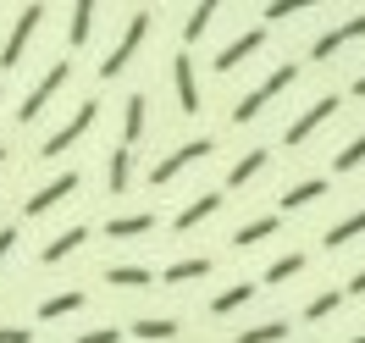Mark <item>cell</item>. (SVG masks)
Instances as JSON below:
<instances>
[{
  "label": "cell",
  "mask_w": 365,
  "mask_h": 343,
  "mask_svg": "<svg viewBox=\"0 0 365 343\" xmlns=\"http://www.w3.org/2000/svg\"><path fill=\"white\" fill-rule=\"evenodd\" d=\"M294 72H299L294 61H282V67H277L272 78H260V83H255V89L244 94V100H238V106H232V122H255V116L266 111V106H272L277 94H282V89H288V83H294Z\"/></svg>",
  "instance_id": "1"
},
{
  "label": "cell",
  "mask_w": 365,
  "mask_h": 343,
  "mask_svg": "<svg viewBox=\"0 0 365 343\" xmlns=\"http://www.w3.org/2000/svg\"><path fill=\"white\" fill-rule=\"evenodd\" d=\"M144 34H150V11H133V17H128V28H122V39L111 45V56L100 61V78H116V72L128 67V61H133V50L144 45Z\"/></svg>",
  "instance_id": "2"
},
{
  "label": "cell",
  "mask_w": 365,
  "mask_h": 343,
  "mask_svg": "<svg viewBox=\"0 0 365 343\" xmlns=\"http://www.w3.org/2000/svg\"><path fill=\"white\" fill-rule=\"evenodd\" d=\"M94 116H100V100H83V106L72 111V122H61V128H56V133L45 138V150H39V155H67L72 144H78V138H83V133L94 128Z\"/></svg>",
  "instance_id": "3"
},
{
  "label": "cell",
  "mask_w": 365,
  "mask_h": 343,
  "mask_svg": "<svg viewBox=\"0 0 365 343\" xmlns=\"http://www.w3.org/2000/svg\"><path fill=\"white\" fill-rule=\"evenodd\" d=\"M39 17H45V6H23V11H17V23H11L6 45H0V67H17V61H23V50H28V39H34Z\"/></svg>",
  "instance_id": "4"
},
{
  "label": "cell",
  "mask_w": 365,
  "mask_h": 343,
  "mask_svg": "<svg viewBox=\"0 0 365 343\" xmlns=\"http://www.w3.org/2000/svg\"><path fill=\"white\" fill-rule=\"evenodd\" d=\"M67 78H72V67H67V61H56V67H50L45 78L34 83V89H28V100H23V106H17V122H34V116H39V111H45V106H50V94L61 89Z\"/></svg>",
  "instance_id": "5"
},
{
  "label": "cell",
  "mask_w": 365,
  "mask_h": 343,
  "mask_svg": "<svg viewBox=\"0 0 365 343\" xmlns=\"http://www.w3.org/2000/svg\"><path fill=\"white\" fill-rule=\"evenodd\" d=\"M210 150H216L210 138H194V144H178L172 155H160V160H155V172H150V183H172V178H178L182 166H188V160H205Z\"/></svg>",
  "instance_id": "6"
},
{
  "label": "cell",
  "mask_w": 365,
  "mask_h": 343,
  "mask_svg": "<svg viewBox=\"0 0 365 343\" xmlns=\"http://www.w3.org/2000/svg\"><path fill=\"white\" fill-rule=\"evenodd\" d=\"M78 183H83V178H78V172H61V178H50V183L39 188V194H28V205H23V216H45L50 205H61V200H67V194H78Z\"/></svg>",
  "instance_id": "7"
},
{
  "label": "cell",
  "mask_w": 365,
  "mask_h": 343,
  "mask_svg": "<svg viewBox=\"0 0 365 343\" xmlns=\"http://www.w3.org/2000/svg\"><path fill=\"white\" fill-rule=\"evenodd\" d=\"M349 39H365V11H360V17H349V23H338L332 34H321L316 45H310V61H327V56H338Z\"/></svg>",
  "instance_id": "8"
},
{
  "label": "cell",
  "mask_w": 365,
  "mask_h": 343,
  "mask_svg": "<svg viewBox=\"0 0 365 343\" xmlns=\"http://www.w3.org/2000/svg\"><path fill=\"white\" fill-rule=\"evenodd\" d=\"M172 89H178V111L182 116L200 111V78H194V61H188V56L172 61Z\"/></svg>",
  "instance_id": "9"
},
{
  "label": "cell",
  "mask_w": 365,
  "mask_h": 343,
  "mask_svg": "<svg viewBox=\"0 0 365 343\" xmlns=\"http://www.w3.org/2000/svg\"><path fill=\"white\" fill-rule=\"evenodd\" d=\"M332 111H338V94H321V100L310 106V111H299L294 122H288V144H304V138L316 133V128H321V122H327Z\"/></svg>",
  "instance_id": "10"
},
{
  "label": "cell",
  "mask_w": 365,
  "mask_h": 343,
  "mask_svg": "<svg viewBox=\"0 0 365 343\" xmlns=\"http://www.w3.org/2000/svg\"><path fill=\"white\" fill-rule=\"evenodd\" d=\"M222 200H227L222 188H210V194H200V200H188V205L172 216V227H178V232H194V227H200V222L210 216V210H222Z\"/></svg>",
  "instance_id": "11"
},
{
  "label": "cell",
  "mask_w": 365,
  "mask_h": 343,
  "mask_svg": "<svg viewBox=\"0 0 365 343\" xmlns=\"http://www.w3.org/2000/svg\"><path fill=\"white\" fill-rule=\"evenodd\" d=\"M260 45H266V28H250V34H238L227 50H216V72H232L238 61H250Z\"/></svg>",
  "instance_id": "12"
},
{
  "label": "cell",
  "mask_w": 365,
  "mask_h": 343,
  "mask_svg": "<svg viewBox=\"0 0 365 343\" xmlns=\"http://www.w3.org/2000/svg\"><path fill=\"white\" fill-rule=\"evenodd\" d=\"M277 216H255V222H244V227L232 232V250H255V244H266V238H277Z\"/></svg>",
  "instance_id": "13"
},
{
  "label": "cell",
  "mask_w": 365,
  "mask_h": 343,
  "mask_svg": "<svg viewBox=\"0 0 365 343\" xmlns=\"http://www.w3.org/2000/svg\"><path fill=\"white\" fill-rule=\"evenodd\" d=\"M83 244H89V227H67V232H56V238L45 244V255H39V260H45V266H56V260H67V255L83 250Z\"/></svg>",
  "instance_id": "14"
},
{
  "label": "cell",
  "mask_w": 365,
  "mask_h": 343,
  "mask_svg": "<svg viewBox=\"0 0 365 343\" xmlns=\"http://www.w3.org/2000/svg\"><path fill=\"white\" fill-rule=\"evenodd\" d=\"M144 106H150L144 94H128V100H122V144H128V150H133L138 133H144Z\"/></svg>",
  "instance_id": "15"
},
{
  "label": "cell",
  "mask_w": 365,
  "mask_h": 343,
  "mask_svg": "<svg viewBox=\"0 0 365 343\" xmlns=\"http://www.w3.org/2000/svg\"><path fill=\"white\" fill-rule=\"evenodd\" d=\"M150 227H155V216H150V210H133V216H111V222H106V238H144Z\"/></svg>",
  "instance_id": "16"
},
{
  "label": "cell",
  "mask_w": 365,
  "mask_h": 343,
  "mask_svg": "<svg viewBox=\"0 0 365 343\" xmlns=\"http://www.w3.org/2000/svg\"><path fill=\"white\" fill-rule=\"evenodd\" d=\"M106 183H111V194H128V183H133V150H128V144H122V150H111Z\"/></svg>",
  "instance_id": "17"
},
{
  "label": "cell",
  "mask_w": 365,
  "mask_h": 343,
  "mask_svg": "<svg viewBox=\"0 0 365 343\" xmlns=\"http://www.w3.org/2000/svg\"><path fill=\"white\" fill-rule=\"evenodd\" d=\"M255 299V282H232V288H222V294L210 299V316H232V310H244Z\"/></svg>",
  "instance_id": "18"
},
{
  "label": "cell",
  "mask_w": 365,
  "mask_h": 343,
  "mask_svg": "<svg viewBox=\"0 0 365 343\" xmlns=\"http://www.w3.org/2000/svg\"><path fill=\"white\" fill-rule=\"evenodd\" d=\"M321 194H327V178H304V183H294L282 194V210H304V205H316Z\"/></svg>",
  "instance_id": "19"
},
{
  "label": "cell",
  "mask_w": 365,
  "mask_h": 343,
  "mask_svg": "<svg viewBox=\"0 0 365 343\" xmlns=\"http://www.w3.org/2000/svg\"><path fill=\"white\" fill-rule=\"evenodd\" d=\"M360 232H365V210H354V216H343L338 227H327V238H321V244H327V250H343V244H354Z\"/></svg>",
  "instance_id": "20"
},
{
  "label": "cell",
  "mask_w": 365,
  "mask_h": 343,
  "mask_svg": "<svg viewBox=\"0 0 365 343\" xmlns=\"http://www.w3.org/2000/svg\"><path fill=\"white\" fill-rule=\"evenodd\" d=\"M182 327L178 321H166V316H144V321H133V338H144V343H166V338H178Z\"/></svg>",
  "instance_id": "21"
},
{
  "label": "cell",
  "mask_w": 365,
  "mask_h": 343,
  "mask_svg": "<svg viewBox=\"0 0 365 343\" xmlns=\"http://www.w3.org/2000/svg\"><path fill=\"white\" fill-rule=\"evenodd\" d=\"M72 310H83V288H72V294L45 299V304H39V321H61V316H72Z\"/></svg>",
  "instance_id": "22"
},
{
  "label": "cell",
  "mask_w": 365,
  "mask_h": 343,
  "mask_svg": "<svg viewBox=\"0 0 365 343\" xmlns=\"http://www.w3.org/2000/svg\"><path fill=\"white\" fill-rule=\"evenodd\" d=\"M106 282L111 288H150L155 277L144 272V266H106Z\"/></svg>",
  "instance_id": "23"
},
{
  "label": "cell",
  "mask_w": 365,
  "mask_h": 343,
  "mask_svg": "<svg viewBox=\"0 0 365 343\" xmlns=\"http://www.w3.org/2000/svg\"><path fill=\"white\" fill-rule=\"evenodd\" d=\"M260 166H266V150H250V155H244V160H238V166L227 172V183H222V188H227V194H232V188H244L255 172H260Z\"/></svg>",
  "instance_id": "24"
},
{
  "label": "cell",
  "mask_w": 365,
  "mask_h": 343,
  "mask_svg": "<svg viewBox=\"0 0 365 343\" xmlns=\"http://www.w3.org/2000/svg\"><path fill=\"white\" fill-rule=\"evenodd\" d=\"M205 272H210L205 255H188V260H172V266H166V282H194V277H205Z\"/></svg>",
  "instance_id": "25"
},
{
  "label": "cell",
  "mask_w": 365,
  "mask_h": 343,
  "mask_svg": "<svg viewBox=\"0 0 365 343\" xmlns=\"http://www.w3.org/2000/svg\"><path fill=\"white\" fill-rule=\"evenodd\" d=\"M288 338V321H260V327H244L238 343H282Z\"/></svg>",
  "instance_id": "26"
},
{
  "label": "cell",
  "mask_w": 365,
  "mask_h": 343,
  "mask_svg": "<svg viewBox=\"0 0 365 343\" xmlns=\"http://www.w3.org/2000/svg\"><path fill=\"white\" fill-rule=\"evenodd\" d=\"M210 17H216V0H200V6L188 11V23H182V39L194 45V39H200V34H205V28H210Z\"/></svg>",
  "instance_id": "27"
},
{
  "label": "cell",
  "mask_w": 365,
  "mask_h": 343,
  "mask_svg": "<svg viewBox=\"0 0 365 343\" xmlns=\"http://www.w3.org/2000/svg\"><path fill=\"white\" fill-rule=\"evenodd\" d=\"M89 28H94V0H78V6H72L67 39H72V45H83V39H89Z\"/></svg>",
  "instance_id": "28"
},
{
  "label": "cell",
  "mask_w": 365,
  "mask_h": 343,
  "mask_svg": "<svg viewBox=\"0 0 365 343\" xmlns=\"http://www.w3.org/2000/svg\"><path fill=\"white\" fill-rule=\"evenodd\" d=\"M332 166H338V172H354V166H365V133L349 138V144L338 150V160H332Z\"/></svg>",
  "instance_id": "29"
},
{
  "label": "cell",
  "mask_w": 365,
  "mask_h": 343,
  "mask_svg": "<svg viewBox=\"0 0 365 343\" xmlns=\"http://www.w3.org/2000/svg\"><path fill=\"white\" fill-rule=\"evenodd\" d=\"M299 266H304V255H282L277 266H266V277H260V282H288V277H294Z\"/></svg>",
  "instance_id": "30"
},
{
  "label": "cell",
  "mask_w": 365,
  "mask_h": 343,
  "mask_svg": "<svg viewBox=\"0 0 365 343\" xmlns=\"http://www.w3.org/2000/svg\"><path fill=\"white\" fill-rule=\"evenodd\" d=\"M299 11H304V0H272L260 17H266V23H282V17H299Z\"/></svg>",
  "instance_id": "31"
},
{
  "label": "cell",
  "mask_w": 365,
  "mask_h": 343,
  "mask_svg": "<svg viewBox=\"0 0 365 343\" xmlns=\"http://www.w3.org/2000/svg\"><path fill=\"white\" fill-rule=\"evenodd\" d=\"M332 310H338V294H332V288H327V294H316V299H310V304H304V316H310V321L332 316Z\"/></svg>",
  "instance_id": "32"
},
{
  "label": "cell",
  "mask_w": 365,
  "mask_h": 343,
  "mask_svg": "<svg viewBox=\"0 0 365 343\" xmlns=\"http://www.w3.org/2000/svg\"><path fill=\"white\" fill-rule=\"evenodd\" d=\"M116 338H122L116 327H94V332H83V338H78V343H116Z\"/></svg>",
  "instance_id": "33"
},
{
  "label": "cell",
  "mask_w": 365,
  "mask_h": 343,
  "mask_svg": "<svg viewBox=\"0 0 365 343\" xmlns=\"http://www.w3.org/2000/svg\"><path fill=\"white\" fill-rule=\"evenodd\" d=\"M0 343H34V332L28 327H0Z\"/></svg>",
  "instance_id": "34"
},
{
  "label": "cell",
  "mask_w": 365,
  "mask_h": 343,
  "mask_svg": "<svg viewBox=\"0 0 365 343\" xmlns=\"http://www.w3.org/2000/svg\"><path fill=\"white\" fill-rule=\"evenodd\" d=\"M11 244H17V232H11V227H0V260L11 255Z\"/></svg>",
  "instance_id": "35"
},
{
  "label": "cell",
  "mask_w": 365,
  "mask_h": 343,
  "mask_svg": "<svg viewBox=\"0 0 365 343\" xmlns=\"http://www.w3.org/2000/svg\"><path fill=\"white\" fill-rule=\"evenodd\" d=\"M349 294H354V299L365 294V272H354V277H349Z\"/></svg>",
  "instance_id": "36"
},
{
  "label": "cell",
  "mask_w": 365,
  "mask_h": 343,
  "mask_svg": "<svg viewBox=\"0 0 365 343\" xmlns=\"http://www.w3.org/2000/svg\"><path fill=\"white\" fill-rule=\"evenodd\" d=\"M354 94H365V78H354Z\"/></svg>",
  "instance_id": "37"
},
{
  "label": "cell",
  "mask_w": 365,
  "mask_h": 343,
  "mask_svg": "<svg viewBox=\"0 0 365 343\" xmlns=\"http://www.w3.org/2000/svg\"><path fill=\"white\" fill-rule=\"evenodd\" d=\"M349 343H365V332H360V338H349Z\"/></svg>",
  "instance_id": "38"
},
{
  "label": "cell",
  "mask_w": 365,
  "mask_h": 343,
  "mask_svg": "<svg viewBox=\"0 0 365 343\" xmlns=\"http://www.w3.org/2000/svg\"><path fill=\"white\" fill-rule=\"evenodd\" d=\"M0 166H6V150H0Z\"/></svg>",
  "instance_id": "39"
}]
</instances>
